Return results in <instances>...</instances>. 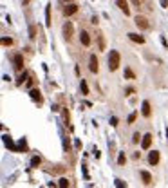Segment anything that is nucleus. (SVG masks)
Segmentation results:
<instances>
[{"instance_id":"obj_36","label":"nucleus","mask_w":168,"mask_h":188,"mask_svg":"<svg viewBox=\"0 0 168 188\" xmlns=\"http://www.w3.org/2000/svg\"><path fill=\"white\" fill-rule=\"evenodd\" d=\"M22 2H24V4H29V0H22Z\"/></svg>"},{"instance_id":"obj_23","label":"nucleus","mask_w":168,"mask_h":188,"mask_svg":"<svg viewBox=\"0 0 168 188\" xmlns=\"http://www.w3.org/2000/svg\"><path fill=\"white\" fill-rule=\"evenodd\" d=\"M27 76H29V73H24L20 76V78H18V80H16V85H22L24 83V82H25V78H27Z\"/></svg>"},{"instance_id":"obj_31","label":"nucleus","mask_w":168,"mask_h":188,"mask_svg":"<svg viewBox=\"0 0 168 188\" xmlns=\"http://www.w3.org/2000/svg\"><path fill=\"white\" fill-rule=\"evenodd\" d=\"M130 2H132L136 7H141V4H143V0H130Z\"/></svg>"},{"instance_id":"obj_29","label":"nucleus","mask_w":168,"mask_h":188,"mask_svg":"<svg viewBox=\"0 0 168 188\" xmlns=\"http://www.w3.org/2000/svg\"><path fill=\"white\" fill-rule=\"evenodd\" d=\"M116 186H117V188H123V186H126V183H123L121 179H116Z\"/></svg>"},{"instance_id":"obj_18","label":"nucleus","mask_w":168,"mask_h":188,"mask_svg":"<svg viewBox=\"0 0 168 188\" xmlns=\"http://www.w3.org/2000/svg\"><path fill=\"white\" fill-rule=\"evenodd\" d=\"M40 165H42V159H40L38 156H34V157L31 159V167H33V168H38Z\"/></svg>"},{"instance_id":"obj_30","label":"nucleus","mask_w":168,"mask_h":188,"mask_svg":"<svg viewBox=\"0 0 168 188\" xmlns=\"http://www.w3.org/2000/svg\"><path fill=\"white\" fill-rule=\"evenodd\" d=\"M63 119H65V123H69V110L67 109L63 110Z\"/></svg>"},{"instance_id":"obj_24","label":"nucleus","mask_w":168,"mask_h":188,"mask_svg":"<svg viewBox=\"0 0 168 188\" xmlns=\"http://www.w3.org/2000/svg\"><path fill=\"white\" fill-rule=\"evenodd\" d=\"M136 118H137V112H132V114L128 116V119H126V121H128V125H132V123L136 121Z\"/></svg>"},{"instance_id":"obj_38","label":"nucleus","mask_w":168,"mask_h":188,"mask_svg":"<svg viewBox=\"0 0 168 188\" xmlns=\"http://www.w3.org/2000/svg\"><path fill=\"white\" fill-rule=\"evenodd\" d=\"M65 2H73V0H65Z\"/></svg>"},{"instance_id":"obj_14","label":"nucleus","mask_w":168,"mask_h":188,"mask_svg":"<svg viewBox=\"0 0 168 188\" xmlns=\"http://www.w3.org/2000/svg\"><path fill=\"white\" fill-rule=\"evenodd\" d=\"M141 179H143V183H145V185H152V176H150V172H147V170H143V172H141Z\"/></svg>"},{"instance_id":"obj_33","label":"nucleus","mask_w":168,"mask_h":188,"mask_svg":"<svg viewBox=\"0 0 168 188\" xmlns=\"http://www.w3.org/2000/svg\"><path fill=\"white\" fill-rule=\"evenodd\" d=\"M130 94H134V89H132V87H128V89H126V96H130Z\"/></svg>"},{"instance_id":"obj_21","label":"nucleus","mask_w":168,"mask_h":188,"mask_svg":"<svg viewBox=\"0 0 168 188\" xmlns=\"http://www.w3.org/2000/svg\"><path fill=\"white\" fill-rule=\"evenodd\" d=\"M29 38L31 40L36 38V25H29Z\"/></svg>"},{"instance_id":"obj_20","label":"nucleus","mask_w":168,"mask_h":188,"mask_svg":"<svg viewBox=\"0 0 168 188\" xmlns=\"http://www.w3.org/2000/svg\"><path fill=\"white\" fill-rule=\"evenodd\" d=\"M125 163H126L125 152H119V156H117V165H125Z\"/></svg>"},{"instance_id":"obj_26","label":"nucleus","mask_w":168,"mask_h":188,"mask_svg":"<svg viewBox=\"0 0 168 188\" xmlns=\"http://www.w3.org/2000/svg\"><path fill=\"white\" fill-rule=\"evenodd\" d=\"M62 188H65V186H69V179H65V177H62L60 179V183H58Z\"/></svg>"},{"instance_id":"obj_12","label":"nucleus","mask_w":168,"mask_h":188,"mask_svg":"<svg viewBox=\"0 0 168 188\" xmlns=\"http://www.w3.org/2000/svg\"><path fill=\"white\" fill-rule=\"evenodd\" d=\"M80 42L83 43L85 47H89V45H91V36H89V33H87V31L80 33Z\"/></svg>"},{"instance_id":"obj_19","label":"nucleus","mask_w":168,"mask_h":188,"mask_svg":"<svg viewBox=\"0 0 168 188\" xmlns=\"http://www.w3.org/2000/svg\"><path fill=\"white\" fill-rule=\"evenodd\" d=\"M80 89H82V94H85V96L89 94V85H87V82H85V80H82V82H80Z\"/></svg>"},{"instance_id":"obj_17","label":"nucleus","mask_w":168,"mask_h":188,"mask_svg":"<svg viewBox=\"0 0 168 188\" xmlns=\"http://www.w3.org/2000/svg\"><path fill=\"white\" fill-rule=\"evenodd\" d=\"M45 25L51 27V4L45 6Z\"/></svg>"},{"instance_id":"obj_13","label":"nucleus","mask_w":168,"mask_h":188,"mask_svg":"<svg viewBox=\"0 0 168 188\" xmlns=\"http://www.w3.org/2000/svg\"><path fill=\"white\" fill-rule=\"evenodd\" d=\"M126 36H128L132 42H136V43H145V38H143L141 34H137V33H128Z\"/></svg>"},{"instance_id":"obj_9","label":"nucleus","mask_w":168,"mask_h":188,"mask_svg":"<svg viewBox=\"0 0 168 188\" xmlns=\"http://www.w3.org/2000/svg\"><path fill=\"white\" fill-rule=\"evenodd\" d=\"M76 11H78V6H76V4H67V6L63 7V15H65V16H71Z\"/></svg>"},{"instance_id":"obj_10","label":"nucleus","mask_w":168,"mask_h":188,"mask_svg":"<svg viewBox=\"0 0 168 188\" xmlns=\"http://www.w3.org/2000/svg\"><path fill=\"white\" fill-rule=\"evenodd\" d=\"M116 4H117V7L125 13V16L130 15V9H128V4H126V0H116Z\"/></svg>"},{"instance_id":"obj_22","label":"nucleus","mask_w":168,"mask_h":188,"mask_svg":"<svg viewBox=\"0 0 168 188\" xmlns=\"http://www.w3.org/2000/svg\"><path fill=\"white\" fill-rule=\"evenodd\" d=\"M125 78H126V80H134V78H136V74H134L130 69H128V67H126V69H125Z\"/></svg>"},{"instance_id":"obj_27","label":"nucleus","mask_w":168,"mask_h":188,"mask_svg":"<svg viewBox=\"0 0 168 188\" xmlns=\"http://www.w3.org/2000/svg\"><path fill=\"white\" fill-rule=\"evenodd\" d=\"M2 45H13V40H11V38H2Z\"/></svg>"},{"instance_id":"obj_34","label":"nucleus","mask_w":168,"mask_h":188,"mask_svg":"<svg viewBox=\"0 0 168 188\" xmlns=\"http://www.w3.org/2000/svg\"><path fill=\"white\" fill-rule=\"evenodd\" d=\"M74 145H76V148L80 150V148H82V141H78V139H76V143H74Z\"/></svg>"},{"instance_id":"obj_35","label":"nucleus","mask_w":168,"mask_h":188,"mask_svg":"<svg viewBox=\"0 0 168 188\" xmlns=\"http://www.w3.org/2000/svg\"><path fill=\"white\" fill-rule=\"evenodd\" d=\"M161 6L163 7H168V0H161Z\"/></svg>"},{"instance_id":"obj_5","label":"nucleus","mask_w":168,"mask_h":188,"mask_svg":"<svg viewBox=\"0 0 168 188\" xmlns=\"http://www.w3.org/2000/svg\"><path fill=\"white\" fill-rule=\"evenodd\" d=\"M98 69H99V65H98V58H96V54H91V58H89V71L91 73H98Z\"/></svg>"},{"instance_id":"obj_37","label":"nucleus","mask_w":168,"mask_h":188,"mask_svg":"<svg viewBox=\"0 0 168 188\" xmlns=\"http://www.w3.org/2000/svg\"><path fill=\"white\" fill-rule=\"evenodd\" d=\"M166 137H168V128H166Z\"/></svg>"},{"instance_id":"obj_2","label":"nucleus","mask_w":168,"mask_h":188,"mask_svg":"<svg viewBox=\"0 0 168 188\" xmlns=\"http://www.w3.org/2000/svg\"><path fill=\"white\" fill-rule=\"evenodd\" d=\"M134 22H136V25L141 29V31H147V29H150V22H148L147 16H141V15H137L136 18H134Z\"/></svg>"},{"instance_id":"obj_7","label":"nucleus","mask_w":168,"mask_h":188,"mask_svg":"<svg viewBox=\"0 0 168 188\" xmlns=\"http://www.w3.org/2000/svg\"><path fill=\"white\" fill-rule=\"evenodd\" d=\"M152 145V134H145V136L141 137V148L143 150H148Z\"/></svg>"},{"instance_id":"obj_32","label":"nucleus","mask_w":168,"mask_h":188,"mask_svg":"<svg viewBox=\"0 0 168 188\" xmlns=\"http://www.w3.org/2000/svg\"><path fill=\"white\" fill-rule=\"evenodd\" d=\"M110 125H112V127L117 125V118H110Z\"/></svg>"},{"instance_id":"obj_8","label":"nucleus","mask_w":168,"mask_h":188,"mask_svg":"<svg viewBox=\"0 0 168 188\" xmlns=\"http://www.w3.org/2000/svg\"><path fill=\"white\" fill-rule=\"evenodd\" d=\"M141 114L145 116V118H150L152 116V109H150V103H148L147 100L141 103Z\"/></svg>"},{"instance_id":"obj_16","label":"nucleus","mask_w":168,"mask_h":188,"mask_svg":"<svg viewBox=\"0 0 168 188\" xmlns=\"http://www.w3.org/2000/svg\"><path fill=\"white\" fill-rule=\"evenodd\" d=\"M31 98L34 100V101H38V103H42V94H40V91L38 89H31Z\"/></svg>"},{"instance_id":"obj_1","label":"nucleus","mask_w":168,"mask_h":188,"mask_svg":"<svg viewBox=\"0 0 168 188\" xmlns=\"http://www.w3.org/2000/svg\"><path fill=\"white\" fill-rule=\"evenodd\" d=\"M119 60H121V56H119V52L117 51H110L108 54V71H117V67H119Z\"/></svg>"},{"instance_id":"obj_3","label":"nucleus","mask_w":168,"mask_h":188,"mask_svg":"<svg viewBox=\"0 0 168 188\" xmlns=\"http://www.w3.org/2000/svg\"><path fill=\"white\" fill-rule=\"evenodd\" d=\"M62 31H63V38L69 42V40L73 38V34H74V25H73V22H65V24H63V27H62Z\"/></svg>"},{"instance_id":"obj_6","label":"nucleus","mask_w":168,"mask_h":188,"mask_svg":"<svg viewBox=\"0 0 168 188\" xmlns=\"http://www.w3.org/2000/svg\"><path fill=\"white\" fill-rule=\"evenodd\" d=\"M159 159H161V156H159V152L157 150H152L150 154H148V163L152 165V167H156L159 163Z\"/></svg>"},{"instance_id":"obj_11","label":"nucleus","mask_w":168,"mask_h":188,"mask_svg":"<svg viewBox=\"0 0 168 188\" xmlns=\"http://www.w3.org/2000/svg\"><path fill=\"white\" fill-rule=\"evenodd\" d=\"M4 143H6V146H7V148H11L13 152H20V148L13 143V139H11L9 136H4Z\"/></svg>"},{"instance_id":"obj_28","label":"nucleus","mask_w":168,"mask_h":188,"mask_svg":"<svg viewBox=\"0 0 168 188\" xmlns=\"http://www.w3.org/2000/svg\"><path fill=\"white\" fill-rule=\"evenodd\" d=\"M18 148H20V150H25V148H27V145H25V139H24V137H22L20 143H18Z\"/></svg>"},{"instance_id":"obj_15","label":"nucleus","mask_w":168,"mask_h":188,"mask_svg":"<svg viewBox=\"0 0 168 188\" xmlns=\"http://www.w3.org/2000/svg\"><path fill=\"white\" fill-rule=\"evenodd\" d=\"M98 49L105 51V36H103V33H98Z\"/></svg>"},{"instance_id":"obj_4","label":"nucleus","mask_w":168,"mask_h":188,"mask_svg":"<svg viewBox=\"0 0 168 188\" xmlns=\"http://www.w3.org/2000/svg\"><path fill=\"white\" fill-rule=\"evenodd\" d=\"M13 65L16 71H22L24 69V54H15L13 56Z\"/></svg>"},{"instance_id":"obj_25","label":"nucleus","mask_w":168,"mask_h":188,"mask_svg":"<svg viewBox=\"0 0 168 188\" xmlns=\"http://www.w3.org/2000/svg\"><path fill=\"white\" fill-rule=\"evenodd\" d=\"M141 134H139V132H134V136H132V143H139V139H141Z\"/></svg>"}]
</instances>
